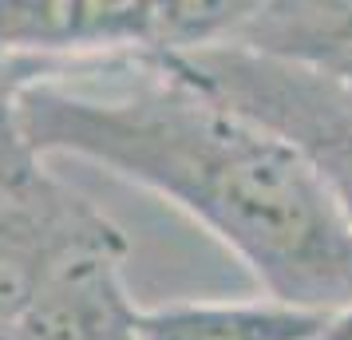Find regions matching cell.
Returning <instances> with one entry per match:
<instances>
[{
  "label": "cell",
  "instance_id": "2",
  "mask_svg": "<svg viewBox=\"0 0 352 340\" xmlns=\"http://www.w3.org/2000/svg\"><path fill=\"white\" fill-rule=\"evenodd\" d=\"M178 60L226 103L281 135L352 229V83L238 44L182 52Z\"/></svg>",
  "mask_w": 352,
  "mask_h": 340
},
{
  "label": "cell",
  "instance_id": "7",
  "mask_svg": "<svg viewBox=\"0 0 352 340\" xmlns=\"http://www.w3.org/2000/svg\"><path fill=\"white\" fill-rule=\"evenodd\" d=\"M324 313L257 297V301H175L139 308V340H309Z\"/></svg>",
  "mask_w": 352,
  "mask_h": 340
},
{
  "label": "cell",
  "instance_id": "4",
  "mask_svg": "<svg viewBox=\"0 0 352 340\" xmlns=\"http://www.w3.org/2000/svg\"><path fill=\"white\" fill-rule=\"evenodd\" d=\"M155 0H0V44L32 67L151 48Z\"/></svg>",
  "mask_w": 352,
  "mask_h": 340
},
{
  "label": "cell",
  "instance_id": "10",
  "mask_svg": "<svg viewBox=\"0 0 352 340\" xmlns=\"http://www.w3.org/2000/svg\"><path fill=\"white\" fill-rule=\"evenodd\" d=\"M309 340H352V297L344 305L329 308L324 321H320V328Z\"/></svg>",
  "mask_w": 352,
  "mask_h": 340
},
{
  "label": "cell",
  "instance_id": "9",
  "mask_svg": "<svg viewBox=\"0 0 352 340\" xmlns=\"http://www.w3.org/2000/svg\"><path fill=\"white\" fill-rule=\"evenodd\" d=\"M48 159H40L28 143V135L20 127V111H16V87L0 83V186L32 174L36 166H44Z\"/></svg>",
  "mask_w": 352,
  "mask_h": 340
},
{
  "label": "cell",
  "instance_id": "5",
  "mask_svg": "<svg viewBox=\"0 0 352 340\" xmlns=\"http://www.w3.org/2000/svg\"><path fill=\"white\" fill-rule=\"evenodd\" d=\"M131 245L67 261L0 340H139V308L123 265Z\"/></svg>",
  "mask_w": 352,
  "mask_h": 340
},
{
  "label": "cell",
  "instance_id": "8",
  "mask_svg": "<svg viewBox=\"0 0 352 340\" xmlns=\"http://www.w3.org/2000/svg\"><path fill=\"white\" fill-rule=\"evenodd\" d=\"M270 0H155L151 52H198L230 44Z\"/></svg>",
  "mask_w": 352,
  "mask_h": 340
},
{
  "label": "cell",
  "instance_id": "6",
  "mask_svg": "<svg viewBox=\"0 0 352 340\" xmlns=\"http://www.w3.org/2000/svg\"><path fill=\"white\" fill-rule=\"evenodd\" d=\"M230 44L352 83V0H270Z\"/></svg>",
  "mask_w": 352,
  "mask_h": 340
},
{
  "label": "cell",
  "instance_id": "3",
  "mask_svg": "<svg viewBox=\"0 0 352 340\" xmlns=\"http://www.w3.org/2000/svg\"><path fill=\"white\" fill-rule=\"evenodd\" d=\"M131 245L91 198L44 166L0 186V332L32 305L67 261Z\"/></svg>",
  "mask_w": 352,
  "mask_h": 340
},
{
  "label": "cell",
  "instance_id": "1",
  "mask_svg": "<svg viewBox=\"0 0 352 340\" xmlns=\"http://www.w3.org/2000/svg\"><path fill=\"white\" fill-rule=\"evenodd\" d=\"M40 159H80L206 229L265 297L301 308L352 297V229L313 166L166 52L32 67L16 87Z\"/></svg>",
  "mask_w": 352,
  "mask_h": 340
}]
</instances>
